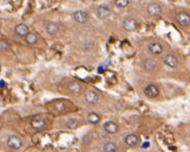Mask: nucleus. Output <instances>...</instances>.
<instances>
[{
    "instance_id": "nucleus-1",
    "label": "nucleus",
    "mask_w": 190,
    "mask_h": 152,
    "mask_svg": "<svg viewBox=\"0 0 190 152\" xmlns=\"http://www.w3.org/2000/svg\"><path fill=\"white\" fill-rule=\"evenodd\" d=\"M31 126L35 130H42L46 127V120L43 115H36L31 121Z\"/></svg>"
},
{
    "instance_id": "nucleus-2",
    "label": "nucleus",
    "mask_w": 190,
    "mask_h": 152,
    "mask_svg": "<svg viewBox=\"0 0 190 152\" xmlns=\"http://www.w3.org/2000/svg\"><path fill=\"white\" fill-rule=\"evenodd\" d=\"M123 27L126 31L133 32V31H135L137 29L138 22H136L135 19H134L133 17L127 16V17L124 18V20L123 21Z\"/></svg>"
},
{
    "instance_id": "nucleus-3",
    "label": "nucleus",
    "mask_w": 190,
    "mask_h": 152,
    "mask_svg": "<svg viewBox=\"0 0 190 152\" xmlns=\"http://www.w3.org/2000/svg\"><path fill=\"white\" fill-rule=\"evenodd\" d=\"M176 21L179 25L187 27L190 24V15L184 11H181L176 15Z\"/></svg>"
},
{
    "instance_id": "nucleus-4",
    "label": "nucleus",
    "mask_w": 190,
    "mask_h": 152,
    "mask_svg": "<svg viewBox=\"0 0 190 152\" xmlns=\"http://www.w3.org/2000/svg\"><path fill=\"white\" fill-rule=\"evenodd\" d=\"M7 144L10 148L14 149V150H18L23 146V140L21 139L20 137L16 135H11L9 137L7 140Z\"/></svg>"
},
{
    "instance_id": "nucleus-5",
    "label": "nucleus",
    "mask_w": 190,
    "mask_h": 152,
    "mask_svg": "<svg viewBox=\"0 0 190 152\" xmlns=\"http://www.w3.org/2000/svg\"><path fill=\"white\" fill-rule=\"evenodd\" d=\"M144 94L146 95V97L149 98H157L159 94V89L153 84L147 85L144 88Z\"/></svg>"
},
{
    "instance_id": "nucleus-6",
    "label": "nucleus",
    "mask_w": 190,
    "mask_h": 152,
    "mask_svg": "<svg viewBox=\"0 0 190 152\" xmlns=\"http://www.w3.org/2000/svg\"><path fill=\"white\" fill-rule=\"evenodd\" d=\"M111 15H112V11L107 5L102 4L97 8V15L100 19H107L110 17Z\"/></svg>"
},
{
    "instance_id": "nucleus-7",
    "label": "nucleus",
    "mask_w": 190,
    "mask_h": 152,
    "mask_svg": "<svg viewBox=\"0 0 190 152\" xmlns=\"http://www.w3.org/2000/svg\"><path fill=\"white\" fill-rule=\"evenodd\" d=\"M74 16V20L78 23H86L89 19V15L88 14V12L84 11H76L73 15Z\"/></svg>"
},
{
    "instance_id": "nucleus-8",
    "label": "nucleus",
    "mask_w": 190,
    "mask_h": 152,
    "mask_svg": "<svg viewBox=\"0 0 190 152\" xmlns=\"http://www.w3.org/2000/svg\"><path fill=\"white\" fill-rule=\"evenodd\" d=\"M163 62L165 65L171 68H174L178 65V60H177V56H175L172 54L165 55L163 58Z\"/></svg>"
},
{
    "instance_id": "nucleus-9",
    "label": "nucleus",
    "mask_w": 190,
    "mask_h": 152,
    "mask_svg": "<svg viewBox=\"0 0 190 152\" xmlns=\"http://www.w3.org/2000/svg\"><path fill=\"white\" fill-rule=\"evenodd\" d=\"M104 130L109 134H115L119 130V126L112 120H108L104 123Z\"/></svg>"
},
{
    "instance_id": "nucleus-10",
    "label": "nucleus",
    "mask_w": 190,
    "mask_h": 152,
    "mask_svg": "<svg viewBox=\"0 0 190 152\" xmlns=\"http://www.w3.org/2000/svg\"><path fill=\"white\" fill-rule=\"evenodd\" d=\"M147 48H148L149 52L153 55H159L161 54L163 51V47H162L161 44L156 42V41L150 42L147 45Z\"/></svg>"
},
{
    "instance_id": "nucleus-11",
    "label": "nucleus",
    "mask_w": 190,
    "mask_h": 152,
    "mask_svg": "<svg viewBox=\"0 0 190 152\" xmlns=\"http://www.w3.org/2000/svg\"><path fill=\"white\" fill-rule=\"evenodd\" d=\"M147 12L152 16H158L161 14L162 9L159 4L156 3H151L147 5Z\"/></svg>"
},
{
    "instance_id": "nucleus-12",
    "label": "nucleus",
    "mask_w": 190,
    "mask_h": 152,
    "mask_svg": "<svg viewBox=\"0 0 190 152\" xmlns=\"http://www.w3.org/2000/svg\"><path fill=\"white\" fill-rule=\"evenodd\" d=\"M84 98H85V101L89 103V104H95L98 103L99 101V95L93 91H88L86 92L85 96H84Z\"/></svg>"
},
{
    "instance_id": "nucleus-13",
    "label": "nucleus",
    "mask_w": 190,
    "mask_h": 152,
    "mask_svg": "<svg viewBox=\"0 0 190 152\" xmlns=\"http://www.w3.org/2000/svg\"><path fill=\"white\" fill-rule=\"evenodd\" d=\"M124 142L127 145L130 146V147H134V146H136L139 142H140V139L139 137L134 134V133H130L129 135H127L124 139Z\"/></svg>"
},
{
    "instance_id": "nucleus-14",
    "label": "nucleus",
    "mask_w": 190,
    "mask_h": 152,
    "mask_svg": "<svg viewBox=\"0 0 190 152\" xmlns=\"http://www.w3.org/2000/svg\"><path fill=\"white\" fill-rule=\"evenodd\" d=\"M15 33L20 37H25L28 33H29V29L26 24L20 23L15 27Z\"/></svg>"
},
{
    "instance_id": "nucleus-15",
    "label": "nucleus",
    "mask_w": 190,
    "mask_h": 152,
    "mask_svg": "<svg viewBox=\"0 0 190 152\" xmlns=\"http://www.w3.org/2000/svg\"><path fill=\"white\" fill-rule=\"evenodd\" d=\"M142 66L146 71H153L157 67V63L151 58L144 59L142 62Z\"/></svg>"
},
{
    "instance_id": "nucleus-16",
    "label": "nucleus",
    "mask_w": 190,
    "mask_h": 152,
    "mask_svg": "<svg viewBox=\"0 0 190 152\" xmlns=\"http://www.w3.org/2000/svg\"><path fill=\"white\" fill-rule=\"evenodd\" d=\"M58 30H59L58 26L54 22H50L45 24V31L50 35H55L58 32Z\"/></svg>"
},
{
    "instance_id": "nucleus-17",
    "label": "nucleus",
    "mask_w": 190,
    "mask_h": 152,
    "mask_svg": "<svg viewBox=\"0 0 190 152\" xmlns=\"http://www.w3.org/2000/svg\"><path fill=\"white\" fill-rule=\"evenodd\" d=\"M68 89H69V91L70 93H72V94H78L81 91V86L79 83L76 82V81H71L69 84Z\"/></svg>"
},
{
    "instance_id": "nucleus-18",
    "label": "nucleus",
    "mask_w": 190,
    "mask_h": 152,
    "mask_svg": "<svg viewBox=\"0 0 190 152\" xmlns=\"http://www.w3.org/2000/svg\"><path fill=\"white\" fill-rule=\"evenodd\" d=\"M25 39H26V42L28 44L33 45V44H37L39 38H38V36H37L36 33H28L25 36Z\"/></svg>"
},
{
    "instance_id": "nucleus-19",
    "label": "nucleus",
    "mask_w": 190,
    "mask_h": 152,
    "mask_svg": "<svg viewBox=\"0 0 190 152\" xmlns=\"http://www.w3.org/2000/svg\"><path fill=\"white\" fill-rule=\"evenodd\" d=\"M103 151L105 152L117 151V146L113 142H107L103 146Z\"/></svg>"
},
{
    "instance_id": "nucleus-20",
    "label": "nucleus",
    "mask_w": 190,
    "mask_h": 152,
    "mask_svg": "<svg viewBox=\"0 0 190 152\" xmlns=\"http://www.w3.org/2000/svg\"><path fill=\"white\" fill-rule=\"evenodd\" d=\"M88 120L91 124H98L100 121V116L96 112H91L88 115Z\"/></svg>"
},
{
    "instance_id": "nucleus-21",
    "label": "nucleus",
    "mask_w": 190,
    "mask_h": 152,
    "mask_svg": "<svg viewBox=\"0 0 190 152\" xmlns=\"http://www.w3.org/2000/svg\"><path fill=\"white\" fill-rule=\"evenodd\" d=\"M65 125L69 129H75L79 127V121L78 120L76 119V118H69L66 120Z\"/></svg>"
},
{
    "instance_id": "nucleus-22",
    "label": "nucleus",
    "mask_w": 190,
    "mask_h": 152,
    "mask_svg": "<svg viewBox=\"0 0 190 152\" xmlns=\"http://www.w3.org/2000/svg\"><path fill=\"white\" fill-rule=\"evenodd\" d=\"M114 3L118 8H125L129 5V0H114Z\"/></svg>"
},
{
    "instance_id": "nucleus-23",
    "label": "nucleus",
    "mask_w": 190,
    "mask_h": 152,
    "mask_svg": "<svg viewBox=\"0 0 190 152\" xmlns=\"http://www.w3.org/2000/svg\"><path fill=\"white\" fill-rule=\"evenodd\" d=\"M10 49V45L5 40L0 39V52L7 51Z\"/></svg>"
},
{
    "instance_id": "nucleus-24",
    "label": "nucleus",
    "mask_w": 190,
    "mask_h": 152,
    "mask_svg": "<svg viewBox=\"0 0 190 152\" xmlns=\"http://www.w3.org/2000/svg\"><path fill=\"white\" fill-rule=\"evenodd\" d=\"M149 144H150L149 142H144V144L141 145V147H142L143 149H145V148H147V147L149 146Z\"/></svg>"
},
{
    "instance_id": "nucleus-25",
    "label": "nucleus",
    "mask_w": 190,
    "mask_h": 152,
    "mask_svg": "<svg viewBox=\"0 0 190 152\" xmlns=\"http://www.w3.org/2000/svg\"><path fill=\"white\" fill-rule=\"evenodd\" d=\"M5 87V82H4V80H0V87Z\"/></svg>"
}]
</instances>
